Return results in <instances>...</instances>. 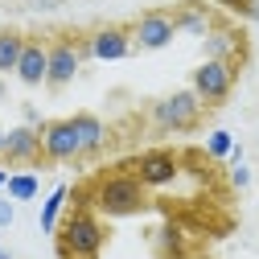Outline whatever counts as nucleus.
<instances>
[{"label": "nucleus", "mask_w": 259, "mask_h": 259, "mask_svg": "<svg viewBox=\"0 0 259 259\" xmlns=\"http://www.w3.org/2000/svg\"><path fill=\"white\" fill-rule=\"evenodd\" d=\"M91 206L99 214H107V218H132V214H140L148 206V189L132 177V169H115V173L95 181Z\"/></svg>", "instance_id": "nucleus-1"}, {"label": "nucleus", "mask_w": 259, "mask_h": 259, "mask_svg": "<svg viewBox=\"0 0 259 259\" xmlns=\"http://www.w3.org/2000/svg\"><path fill=\"white\" fill-rule=\"evenodd\" d=\"M103 222L91 210H74L66 222L58 226V255L62 259H99L103 251Z\"/></svg>", "instance_id": "nucleus-2"}, {"label": "nucleus", "mask_w": 259, "mask_h": 259, "mask_svg": "<svg viewBox=\"0 0 259 259\" xmlns=\"http://www.w3.org/2000/svg\"><path fill=\"white\" fill-rule=\"evenodd\" d=\"M198 119H202V99L193 91H173L152 107V123L160 132H189Z\"/></svg>", "instance_id": "nucleus-3"}, {"label": "nucleus", "mask_w": 259, "mask_h": 259, "mask_svg": "<svg viewBox=\"0 0 259 259\" xmlns=\"http://www.w3.org/2000/svg\"><path fill=\"white\" fill-rule=\"evenodd\" d=\"M235 74H239L235 62H214V58H206L202 66L193 70V87H189V91L202 99V107H218L226 95H231Z\"/></svg>", "instance_id": "nucleus-4"}, {"label": "nucleus", "mask_w": 259, "mask_h": 259, "mask_svg": "<svg viewBox=\"0 0 259 259\" xmlns=\"http://www.w3.org/2000/svg\"><path fill=\"white\" fill-rule=\"evenodd\" d=\"M177 173H181L177 156H173V152H165V148L140 152V156L132 160V177H136L144 189H165V185H173V181H177Z\"/></svg>", "instance_id": "nucleus-5"}, {"label": "nucleus", "mask_w": 259, "mask_h": 259, "mask_svg": "<svg viewBox=\"0 0 259 259\" xmlns=\"http://www.w3.org/2000/svg\"><path fill=\"white\" fill-rule=\"evenodd\" d=\"M127 33H132V50H165L177 37V21H173V13L156 9V13L136 17V25Z\"/></svg>", "instance_id": "nucleus-6"}, {"label": "nucleus", "mask_w": 259, "mask_h": 259, "mask_svg": "<svg viewBox=\"0 0 259 259\" xmlns=\"http://www.w3.org/2000/svg\"><path fill=\"white\" fill-rule=\"evenodd\" d=\"M82 58H87V46H78L74 37H58L50 46V66H46V82L50 87H66L78 66H82Z\"/></svg>", "instance_id": "nucleus-7"}, {"label": "nucleus", "mask_w": 259, "mask_h": 259, "mask_svg": "<svg viewBox=\"0 0 259 259\" xmlns=\"http://www.w3.org/2000/svg\"><path fill=\"white\" fill-rule=\"evenodd\" d=\"M41 156L46 160H58V165H66V160H78V132L70 119H54L41 127Z\"/></svg>", "instance_id": "nucleus-8"}, {"label": "nucleus", "mask_w": 259, "mask_h": 259, "mask_svg": "<svg viewBox=\"0 0 259 259\" xmlns=\"http://www.w3.org/2000/svg\"><path fill=\"white\" fill-rule=\"evenodd\" d=\"M132 54V33L119 25H107V29H95L87 37V58H99V62H119Z\"/></svg>", "instance_id": "nucleus-9"}, {"label": "nucleus", "mask_w": 259, "mask_h": 259, "mask_svg": "<svg viewBox=\"0 0 259 259\" xmlns=\"http://www.w3.org/2000/svg\"><path fill=\"white\" fill-rule=\"evenodd\" d=\"M37 156H41V127L21 123V127H9L5 132V160H13V165H33Z\"/></svg>", "instance_id": "nucleus-10"}, {"label": "nucleus", "mask_w": 259, "mask_h": 259, "mask_svg": "<svg viewBox=\"0 0 259 259\" xmlns=\"http://www.w3.org/2000/svg\"><path fill=\"white\" fill-rule=\"evenodd\" d=\"M46 66H50V46L41 37H25V50H21V62H17V78L25 87H41L46 82Z\"/></svg>", "instance_id": "nucleus-11"}, {"label": "nucleus", "mask_w": 259, "mask_h": 259, "mask_svg": "<svg viewBox=\"0 0 259 259\" xmlns=\"http://www.w3.org/2000/svg\"><path fill=\"white\" fill-rule=\"evenodd\" d=\"M202 46H206V58H214V62H235V58L243 54L239 33H235V29H226V25H214Z\"/></svg>", "instance_id": "nucleus-12"}, {"label": "nucleus", "mask_w": 259, "mask_h": 259, "mask_svg": "<svg viewBox=\"0 0 259 259\" xmlns=\"http://www.w3.org/2000/svg\"><path fill=\"white\" fill-rule=\"evenodd\" d=\"M70 123H74V132H78V152L82 156H91V152H99L103 148V140H107V127H103V119L99 115H70Z\"/></svg>", "instance_id": "nucleus-13"}, {"label": "nucleus", "mask_w": 259, "mask_h": 259, "mask_svg": "<svg viewBox=\"0 0 259 259\" xmlns=\"http://www.w3.org/2000/svg\"><path fill=\"white\" fill-rule=\"evenodd\" d=\"M173 21H177V33L185 29V33H198V37H206L210 29H214L210 9H206V5H193V0H189V5H181V9L173 13Z\"/></svg>", "instance_id": "nucleus-14"}, {"label": "nucleus", "mask_w": 259, "mask_h": 259, "mask_svg": "<svg viewBox=\"0 0 259 259\" xmlns=\"http://www.w3.org/2000/svg\"><path fill=\"white\" fill-rule=\"evenodd\" d=\"M66 202H70V185H54V193L46 198V206H41V214H37L41 235H54V231H58V218H62V210H66Z\"/></svg>", "instance_id": "nucleus-15"}, {"label": "nucleus", "mask_w": 259, "mask_h": 259, "mask_svg": "<svg viewBox=\"0 0 259 259\" xmlns=\"http://www.w3.org/2000/svg\"><path fill=\"white\" fill-rule=\"evenodd\" d=\"M37 193H41V177L37 173H9V185H5V198L9 202H33L37 198Z\"/></svg>", "instance_id": "nucleus-16"}, {"label": "nucleus", "mask_w": 259, "mask_h": 259, "mask_svg": "<svg viewBox=\"0 0 259 259\" xmlns=\"http://www.w3.org/2000/svg\"><path fill=\"white\" fill-rule=\"evenodd\" d=\"M21 50H25V37H21V33H13V29H0V74L17 70Z\"/></svg>", "instance_id": "nucleus-17"}, {"label": "nucleus", "mask_w": 259, "mask_h": 259, "mask_svg": "<svg viewBox=\"0 0 259 259\" xmlns=\"http://www.w3.org/2000/svg\"><path fill=\"white\" fill-rule=\"evenodd\" d=\"M231 148H235V136L226 132V127H214L210 140H206V156H210V160H226V156H231Z\"/></svg>", "instance_id": "nucleus-18"}, {"label": "nucleus", "mask_w": 259, "mask_h": 259, "mask_svg": "<svg viewBox=\"0 0 259 259\" xmlns=\"http://www.w3.org/2000/svg\"><path fill=\"white\" fill-rule=\"evenodd\" d=\"M160 251L165 255H185V235L177 226H165V231H160Z\"/></svg>", "instance_id": "nucleus-19"}, {"label": "nucleus", "mask_w": 259, "mask_h": 259, "mask_svg": "<svg viewBox=\"0 0 259 259\" xmlns=\"http://www.w3.org/2000/svg\"><path fill=\"white\" fill-rule=\"evenodd\" d=\"M231 185H235V189H247V185H251V169H247V165H231Z\"/></svg>", "instance_id": "nucleus-20"}, {"label": "nucleus", "mask_w": 259, "mask_h": 259, "mask_svg": "<svg viewBox=\"0 0 259 259\" xmlns=\"http://www.w3.org/2000/svg\"><path fill=\"white\" fill-rule=\"evenodd\" d=\"M13 218H17V202L0 198V226H13Z\"/></svg>", "instance_id": "nucleus-21"}, {"label": "nucleus", "mask_w": 259, "mask_h": 259, "mask_svg": "<svg viewBox=\"0 0 259 259\" xmlns=\"http://www.w3.org/2000/svg\"><path fill=\"white\" fill-rule=\"evenodd\" d=\"M218 5H222V9H231V13H243V9H247V0H218Z\"/></svg>", "instance_id": "nucleus-22"}, {"label": "nucleus", "mask_w": 259, "mask_h": 259, "mask_svg": "<svg viewBox=\"0 0 259 259\" xmlns=\"http://www.w3.org/2000/svg\"><path fill=\"white\" fill-rule=\"evenodd\" d=\"M243 17H251V21H259V0H247V9H243Z\"/></svg>", "instance_id": "nucleus-23"}, {"label": "nucleus", "mask_w": 259, "mask_h": 259, "mask_svg": "<svg viewBox=\"0 0 259 259\" xmlns=\"http://www.w3.org/2000/svg\"><path fill=\"white\" fill-rule=\"evenodd\" d=\"M37 9H58V0H33Z\"/></svg>", "instance_id": "nucleus-24"}, {"label": "nucleus", "mask_w": 259, "mask_h": 259, "mask_svg": "<svg viewBox=\"0 0 259 259\" xmlns=\"http://www.w3.org/2000/svg\"><path fill=\"white\" fill-rule=\"evenodd\" d=\"M5 185H9V169H5V165H0V189H5Z\"/></svg>", "instance_id": "nucleus-25"}, {"label": "nucleus", "mask_w": 259, "mask_h": 259, "mask_svg": "<svg viewBox=\"0 0 259 259\" xmlns=\"http://www.w3.org/2000/svg\"><path fill=\"white\" fill-rule=\"evenodd\" d=\"M0 156H5V132H0Z\"/></svg>", "instance_id": "nucleus-26"}, {"label": "nucleus", "mask_w": 259, "mask_h": 259, "mask_svg": "<svg viewBox=\"0 0 259 259\" xmlns=\"http://www.w3.org/2000/svg\"><path fill=\"white\" fill-rule=\"evenodd\" d=\"M0 259H13V255H9V251H5V247H0Z\"/></svg>", "instance_id": "nucleus-27"}]
</instances>
